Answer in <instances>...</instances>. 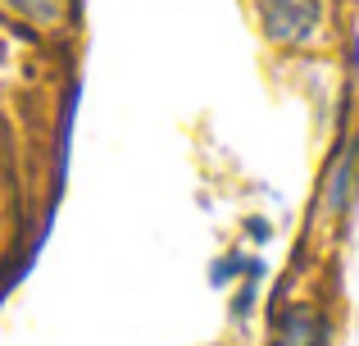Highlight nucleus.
<instances>
[{
    "label": "nucleus",
    "mask_w": 359,
    "mask_h": 346,
    "mask_svg": "<svg viewBox=\"0 0 359 346\" xmlns=\"http://www.w3.org/2000/svg\"><path fill=\"white\" fill-rule=\"evenodd\" d=\"M9 5H18L23 14H32V18H50L60 0H9Z\"/></svg>",
    "instance_id": "3"
},
{
    "label": "nucleus",
    "mask_w": 359,
    "mask_h": 346,
    "mask_svg": "<svg viewBox=\"0 0 359 346\" xmlns=\"http://www.w3.org/2000/svg\"><path fill=\"white\" fill-rule=\"evenodd\" d=\"M259 14H264V27L273 32V41L300 46L318 32L323 0H259Z\"/></svg>",
    "instance_id": "1"
},
{
    "label": "nucleus",
    "mask_w": 359,
    "mask_h": 346,
    "mask_svg": "<svg viewBox=\"0 0 359 346\" xmlns=\"http://www.w3.org/2000/svg\"><path fill=\"white\" fill-rule=\"evenodd\" d=\"M355 328H359V314H355Z\"/></svg>",
    "instance_id": "4"
},
{
    "label": "nucleus",
    "mask_w": 359,
    "mask_h": 346,
    "mask_svg": "<svg viewBox=\"0 0 359 346\" xmlns=\"http://www.w3.org/2000/svg\"><path fill=\"white\" fill-rule=\"evenodd\" d=\"M323 342H327V324L309 305L287 310V319L278 324V338H273V346H323Z\"/></svg>",
    "instance_id": "2"
}]
</instances>
